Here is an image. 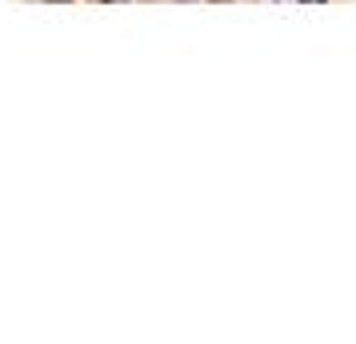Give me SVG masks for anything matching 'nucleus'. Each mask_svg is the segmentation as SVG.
Listing matches in <instances>:
<instances>
[{"label":"nucleus","instance_id":"nucleus-1","mask_svg":"<svg viewBox=\"0 0 356 344\" xmlns=\"http://www.w3.org/2000/svg\"><path fill=\"white\" fill-rule=\"evenodd\" d=\"M104 4H132V0H104Z\"/></svg>","mask_w":356,"mask_h":344},{"label":"nucleus","instance_id":"nucleus-2","mask_svg":"<svg viewBox=\"0 0 356 344\" xmlns=\"http://www.w3.org/2000/svg\"><path fill=\"white\" fill-rule=\"evenodd\" d=\"M300 4H324V0H300Z\"/></svg>","mask_w":356,"mask_h":344},{"label":"nucleus","instance_id":"nucleus-3","mask_svg":"<svg viewBox=\"0 0 356 344\" xmlns=\"http://www.w3.org/2000/svg\"><path fill=\"white\" fill-rule=\"evenodd\" d=\"M49 4H72V0H49Z\"/></svg>","mask_w":356,"mask_h":344},{"label":"nucleus","instance_id":"nucleus-4","mask_svg":"<svg viewBox=\"0 0 356 344\" xmlns=\"http://www.w3.org/2000/svg\"><path fill=\"white\" fill-rule=\"evenodd\" d=\"M184 4H196V0H184Z\"/></svg>","mask_w":356,"mask_h":344},{"label":"nucleus","instance_id":"nucleus-5","mask_svg":"<svg viewBox=\"0 0 356 344\" xmlns=\"http://www.w3.org/2000/svg\"><path fill=\"white\" fill-rule=\"evenodd\" d=\"M276 4H284V0H276Z\"/></svg>","mask_w":356,"mask_h":344},{"label":"nucleus","instance_id":"nucleus-6","mask_svg":"<svg viewBox=\"0 0 356 344\" xmlns=\"http://www.w3.org/2000/svg\"><path fill=\"white\" fill-rule=\"evenodd\" d=\"M220 4H225V0H220Z\"/></svg>","mask_w":356,"mask_h":344}]
</instances>
